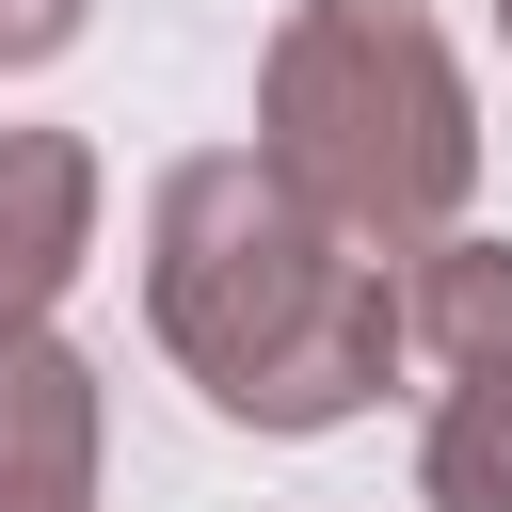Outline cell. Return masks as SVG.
I'll return each instance as SVG.
<instances>
[{"label": "cell", "instance_id": "cell-5", "mask_svg": "<svg viewBox=\"0 0 512 512\" xmlns=\"http://www.w3.org/2000/svg\"><path fill=\"white\" fill-rule=\"evenodd\" d=\"M96 448H112L96 352L0 336V512H96Z\"/></svg>", "mask_w": 512, "mask_h": 512}, {"label": "cell", "instance_id": "cell-1", "mask_svg": "<svg viewBox=\"0 0 512 512\" xmlns=\"http://www.w3.org/2000/svg\"><path fill=\"white\" fill-rule=\"evenodd\" d=\"M144 320L192 368L208 416L240 432H352L384 400L400 336V256L336 240L256 144H208L144 192Z\"/></svg>", "mask_w": 512, "mask_h": 512}, {"label": "cell", "instance_id": "cell-7", "mask_svg": "<svg viewBox=\"0 0 512 512\" xmlns=\"http://www.w3.org/2000/svg\"><path fill=\"white\" fill-rule=\"evenodd\" d=\"M496 32H512V0H496Z\"/></svg>", "mask_w": 512, "mask_h": 512}, {"label": "cell", "instance_id": "cell-4", "mask_svg": "<svg viewBox=\"0 0 512 512\" xmlns=\"http://www.w3.org/2000/svg\"><path fill=\"white\" fill-rule=\"evenodd\" d=\"M80 256H96V144L80 128H0V336H48Z\"/></svg>", "mask_w": 512, "mask_h": 512}, {"label": "cell", "instance_id": "cell-6", "mask_svg": "<svg viewBox=\"0 0 512 512\" xmlns=\"http://www.w3.org/2000/svg\"><path fill=\"white\" fill-rule=\"evenodd\" d=\"M80 16H96V0H0V80L64 64V48H80Z\"/></svg>", "mask_w": 512, "mask_h": 512}, {"label": "cell", "instance_id": "cell-3", "mask_svg": "<svg viewBox=\"0 0 512 512\" xmlns=\"http://www.w3.org/2000/svg\"><path fill=\"white\" fill-rule=\"evenodd\" d=\"M400 336L432 352L416 416V496L432 512H512V240H432L400 256Z\"/></svg>", "mask_w": 512, "mask_h": 512}, {"label": "cell", "instance_id": "cell-2", "mask_svg": "<svg viewBox=\"0 0 512 512\" xmlns=\"http://www.w3.org/2000/svg\"><path fill=\"white\" fill-rule=\"evenodd\" d=\"M256 160L368 256H432L480 192V96L416 0H288L256 48Z\"/></svg>", "mask_w": 512, "mask_h": 512}]
</instances>
